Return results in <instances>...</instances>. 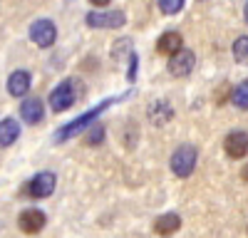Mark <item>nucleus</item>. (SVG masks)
Returning a JSON list of instances; mask_svg holds the SVG:
<instances>
[{
	"instance_id": "9d476101",
	"label": "nucleus",
	"mask_w": 248,
	"mask_h": 238,
	"mask_svg": "<svg viewBox=\"0 0 248 238\" xmlns=\"http://www.w3.org/2000/svg\"><path fill=\"white\" fill-rule=\"evenodd\" d=\"M20 117H23V122H28V124H40L45 119L43 99H37V97L23 99V104H20Z\"/></svg>"
},
{
	"instance_id": "4be33fe9",
	"label": "nucleus",
	"mask_w": 248,
	"mask_h": 238,
	"mask_svg": "<svg viewBox=\"0 0 248 238\" xmlns=\"http://www.w3.org/2000/svg\"><path fill=\"white\" fill-rule=\"evenodd\" d=\"M92 5H97V8H105V5H112L109 0H92Z\"/></svg>"
},
{
	"instance_id": "dca6fc26",
	"label": "nucleus",
	"mask_w": 248,
	"mask_h": 238,
	"mask_svg": "<svg viewBox=\"0 0 248 238\" xmlns=\"http://www.w3.org/2000/svg\"><path fill=\"white\" fill-rule=\"evenodd\" d=\"M231 102L238 107V109H248V79H243L241 85H236L233 87V92H231Z\"/></svg>"
},
{
	"instance_id": "6ab92c4d",
	"label": "nucleus",
	"mask_w": 248,
	"mask_h": 238,
	"mask_svg": "<svg viewBox=\"0 0 248 238\" xmlns=\"http://www.w3.org/2000/svg\"><path fill=\"white\" fill-rule=\"evenodd\" d=\"M159 10L164 13V15H176V13H181L184 10V0H159Z\"/></svg>"
},
{
	"instance_id": "2eb2a0df",
	"label": "nucleus",
	"mask_w": 248,
	"mask_h": 238,
	"mask_svg": "<svg viewBox=\"0 0 248 238\" xmlns=\"http://www.w3.org/2000/svg\"><path fill=\"white\" fill-rule=\"evenodd\" d=\"M17 136H20V124H17V119L5 117L3 122H0V149H5V147L15 144Z\"/></svg>"
},
{
	"instance_id": "7ed1b4c3",
	"label": "nucleus",
	"mask_w": 248,
	"mask_h": 238,
	"mask_svg": "<svg viewBox=\"0 0 248 238\" xmlns=\"http://www.w3.org/2000/svg\"><path fill=\"white\" fill-rule=\"evenodd\" d=\"M85 23L97 30H117L127 25V13L124 10H90L85 15Z\"/></svg>"
},
{
	"instance_id": "0eeeda50",
	"label": "nucleus",
	"mask_w": 248,
	"mask_h": 238,
	"mask_svg": "<svg viewBox=\"0 0 248 238\" xmlns=\"http://www.w3.org/2000/svg\"><path fill=\"white\" fill-rule=\"evenodd\" d=\"M45 223H47L45 211H43V208H35V206L20 211V216H17V228L23 231V233H28V236L40 233V231L45 228Z\"/></svg>"
},
{
	"instance_id": "f3484780",
	"label": "nucleus",
	"mask_w": 248,
	"mask_h": 238,
	"mask_svg": "<svg viewBox=\"0 0 248 238\" xmlns=\"http://www.w3.org/2000/svg\"><path fill=\"white\" fill-rule=\"evenodd\" d=\"M233 60L238 65H248V35H241L236 37V43H233Z\"/></svg>"
},
{
	"instance_id": "ddd939ff",
	"label": "nucleus",
	"mask_w": 248,
	"mask_h": 238,
	"mask_svg": "<svg viewBox=\"0 0 248 238\" xmlns=\"http://www.w3.org/2000/svg\"><path fill=\"white\" fill-rule=\"evenodd\" d=\"M147 114H149L154 127H164L169 119H174V107L167 102V99H156V102L149 104V112Z\"/></svg>"
},
{
	"instance_id": "f03ea898",
	"label": "nucleus",
	"mask_w": 248,
	"mask_h": 238,
	"mask_svg": "<svg viewBox=\"0 0 248 238\" xmlns=\"http://www.w3.org/2000/svg\"><path fill=\"white\" fill-rule=\"evenodd\" d=\"M196 159H199V151L194 144H179L169 159V166L171 171L179 176V178H186V176H191L194 169H196Z\"/></svg>"
},
{
	"instance_id": "f8f14e48",
	"label": "nucleus",
	"mask_w": 248,
	"mask_h": 238,
	"mask_svg": "<svg viewBox=\"0 0 248 238\" xmlns=\"http://www.w3.org/2000/svg\"><path fill=\"white\" fill-rule=\"evenodd\" d=\"M181 45H184L181 32L169 30V32H164V35L156 40V52H159V55H169V57H174L176 52H181V50H184Z\"/></svg>"
},
{
	"instance_id": "f257e3e1",
	"label": "nucleus",
	"mask_w": 248,
	"mask_h": 238,
	"mask_svg": "<svg viewBox=\"0 0 248 238\" xmlns=\"http://www.w3.org/2000/svg\"><path fill=\"white\" fill-rule=\"evenodd\" d=\"M127 94H129V92H124V94H119V97H107V99H102V102H99L97 107H92V109H87V112H82L79 117H75V119H72V122L62 124V127L55 132V142H57V144H62V142H67V139H72L75 134L85 132L87 127L97 124V117H99L102 112H107V109H109V104L119 102V99H124Z\"/></svg>"
},
{
	"instance_id": "20e7f679",
	"label": "nucleus",
	"mask_w": 248,
	"mask_h": 238,
	"mask_svg": "<svg viewBox=\"0 0 248 238\" xmlns=\"http://www.w3.org/2000/svg\"><path fill=\"white\" fill-rule=\"evenodd\" d=\"M30 40L37 45V47H52L55 40H57V25L52 23L50 17H37L35 23L30 25Z\"/></svg>"
},
{
	"instance_id": "aec40b11",
	"label": "nucleus",
	"mask_w": 248,
	"mask_h": 238,
	"mask_svg": "<svg viewBox=\"0 0 248 238\" xmlns=\"http://www.w3.org/2000/svg\"><path fill=\"white\" fill-rule=\"evenodd\" d=\"M137 70H139V55L132 52V55H129V70H127V82H129V85L137 82Z\"/></svg>"
},
{
	"instance_id": "6e6552de",
	"label": "nucleus",
	"mask_w": 248,
	"mask_h": 238,
	"mask_svg": "<svg viewBox=\"0 0 248 238\" xmlns=\"http://www.w3.org/2000/svg\"><path fill=\"white\" fill-rule=\"evenodd\" d=\"M223 149H226V154H229L231 159H243V156H248V132L236 129V132H231V134H226Z\"/></svg>"
},
{
	"instance_id": "a211bd4d",
	"label": "nucleus",
	"mask_w": 248,
	"mask_h": 238,
	"mask_svg": "<svg viewBox=\"0 0 248 238\" xmlns=\"http://www.w3.org/2000/svg\"><path fill=\"white\" fill-rule=\"evenodd\" d=\"M102 142H105V127L102 124H92L85 134V144L87 147H99Z\"/></svg>"
},
{
	"instance_id": "39448f33",
	"label": "nucleus",
	"mask_w": 248,
	"mask_h": 238,
	"mask_svg": "<svg viewBox=\"0 0 248 238\" xmlns=\"http://www.w3.org/2000/svg\"><path fill=\"white\" fill-rule=\"evenodd\" d=\"M72 104H75V79H62L50 92V109L60 114V112H67Z\"/></svg>"
},
{
	"instance_id": "423d86ee",
	"label": "nucleus",
	"mask_w": 248,
	"mask_h": 238,
	"mask_svg": "<svg viewBox=\"0 0 248 238\" xmlns=\"http://www.w3.org/2000/svg\"><path fill=\"white\" fill-rule=\"evenodd\" d=\"M55 186H57V176L52 171H40L28 181L25 193L30 198H47V196L55 193Z\"/></svg>"
},
{
	"instance_id": "1a4fd4ad",
	"label": "nucleus",
	"mask_w": 248,
	"mask_h": 238,
	"mask_svg": "<svg viewBox=\"0 0 248 238\" xmlns=\"http://www.w3.org/2000/svg\"><path fill=\"white\" fill-rule=\"evenodd\" d=\"M194 65H196V57H194V52L191 50H181V52H176L174 57H169V72L174 74V77H186V74H191L194 72Z\"/></svg>"
},
{
	"instance_id": "412c9836",
	"label": "nucleus",
	"mask_w": 248,
	"mask_h": 238,
	"mask_svg": "<svg viewBox=\"0 0 248 238\" xmlns=\"http://www.w3.org/2000/svg\"><path fill=\"white\" fill-rule=\"evenodd\" d=\"M124 52H127V55H132V52H134V50H132V45H129V40H127V37H124V40H119V43H117V47L112 50V55H114V57H122Z\"/></svg>"
},
{
	"instance_id": "4468645a",
	"label": "nucleus",
	"mask_w": 248,
	"mask_h": 238,
	"mask_svg": "<svg viewBox=\"0 0 248 238\" xmlns=\"http://www.w3.org/2000/svg\"><path fill=\"white\" fill-rule=\"evenodd\" d=\"M181 228V216L179 213H161L156 221H154V233L156 236H174Z\"/></svg>"
},
{
	"instance_id": "9b49d317",
	"label": "nucleus",
	"mask_w": 248,
	"mask_h": 238,
	"mask_svg": "<svg viewBox=\"0 0 248 238\" xmlns=\"http://www.w3.org/2000/svg\"><path fill=\"white\" fill-rule=\"evenodd\" d=\"M30 85H32L30 72L15 70V72H10V77H8V94H10V97H25V94L30 92Z\"/></svg>"
},
{
	"instance_id": "b1692460",
	"label": "nucleus",
	"mask_w": 248,
	"mask_h": 238,
	"mask_svg": "<svg viewBox=\"0 0 248 238\" xmlns=\"http://www.w3.org/2000/svg\"><path fill=\"white\" fill-rule=\"evenodd\" d=\"M243 15H246V23H248V3H246V10H243Z\"/></svg>"
},
{
	"instance_id": "5701e85b",
	"label": "nucleus",
	"mask_w": 248,
	"mask_h": 238,
	"mask_svg": "<svg viewBox=\"0 0 248 238\" xmlns=\"http://www.w3.org/2000/svg\"><path fill=\"white\" fill-rule=\"evenodd\" d=\"M241 178H243V181H246V184H248V164H246V166H243V169H241Z\"/></svg>"
}]
</instances>
